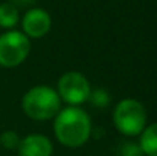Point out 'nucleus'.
<instances>
[{
	"label": "nucleus",
	"mask_w": 157,
	"mask_h": 156,
	"mask_svg": "<svg viewBox=\"0 0 157 156\" xmlns=\"http://www.w3.org/2000/svg\"><path fill=\"white\" fill-rule=\"evenodd\" d=\"M89 101H92V104H95L96 107H105L107 104L110 103V95L104 89H96V90L90 92Z\"/></svg>",
	"instance_id": "11"
},
{
	"label": "nucleus",
	"mask_w": 157,
	"mask_h": 156,
	"mask_svg": "<svg viewBox=\"0 0 157 156\" xmlns=\"http://www.w3.org/2000/svg\"><path fill=\"white\" fill-rule=\"evenodd\" d=\"M56 92L59 95V100H63L69 106H79L89 101L92 87H90L89 80L82 74L70 70L61 75Z\"/></svg>",
	"instance_id": "5"
},
{
	"label": "nucleus",
	"mask_w": 157,
	"mask_h": 156,
	"mask_svg": "<svg viewBox=\"0 0 157 156\" xmlns=\"http://www.w3.org/2000/svg\"><path fill=\"white\" fill-rule=\"evenodd\" d=\"M31 51L29 38L18 31H8L0 35V66L15 67L21 64Z\"/></svg>",
	"instance_id": "4"
},
{
	"label": "nucleus",
	"mask_w": 157,
	"mask_h": 156,
	"mask_svg": "<svg viewBox=\"0 0 157 156\" xmlns=\"http://www.w3.org/2000/svg\"><path fill=\"white\" fill-rule=\"evenodd\" d=\"M51 17L44 9L40 8H34L29 9L23 20H21V28H23V34L28 38H41L44 37L49 29H51Z\"/></svg>",
	"instance_id": "6"
},
{
	"label": "nucleus",
	"mask_w": 157,
	"mask_h": 156,
	"mask_svg": "<svg viewBox=\"0 0 157 156\" xmlns=\"http://www.w3.org/2000/svg\"><path fill=\"white\" fill-rule=\"evenodd\" d=\"M114 127L125 136H137L147 127V110L144 104L133 98L119 101L113 110Z\"/></svg>",
	"instance_id": "3"
},
{
	"label": "nucleus",
	"mask_w": 157,
	"mask_h": 156,
	"mask_svg": "<svg viewBox=\"0 0 157 156\" xmlns=\"http://www.w3.org/2000/svg\"><path fill=\"white\" fill-rule=\"evenodd\" d=\"M53 133L59 144L69 149L84 146L92 135V121L86 110L69 106L61 109L53 121Z\"/></svg>",
	"instance_id": "1"
},
{
	"label": "nucleus",
	"mask_w": 157,
	"mask_h": 156,
	"mask_svg": "<svg viewBox=\"0 0 157 156\" xmlns=\"http://www.w3.org/2000/svg\"><path fill=\"white\" fill-rule=\"evenodd\" d=\"M0 144L3 149H8V150H14L18 147L20 144V136L17 135V132L14 130H6L0 135Z\"/></svg>",
	"instance_id": "10"
},
{
	"label": "nucleus",
	"mask_w": 157,
	"mask_h": 156,
	"mask_svg": "<svg viewBox=\"0 0 157 156\" xmlns=\"http://www.w3.org/2000/svg\"><path fill=\"white\" fill-rule=\"evenodd\" d=\"M119 156H145L140 146L136 142H122L119 149Z\"/></svg>",
	"instance_id": "12"
},
{
	"label": "nucleus",
	"mask_w": 157,
	"mask_h": 156,
	"mask_svg": "<svg viewBox=\"0 0 157 156\" xmlns=\"http://www.w3.org/2000/svg\"><path fill=\"white\" fill-rule=\"evenodd\" d=\"M139 146L145 156H157V122L144 129Z\"/></svg>",
	"instance_id": "8"
},
{
	"label": "nucleus",
	"mask_w": 157,
	"mask_h": 156,
	"mask_svg": "<svg viewBox=\"0 0 157 156\" xmlns=\"http://www.w3.org/2000/svg\"><path fill=\"white\" fill-rule=\"evenodd\" d=\"M17 150L18 156H52L53 146L48 136L32 133L20 139Z\"/></svg>",
	"instance_id": "7"
},
{
	"label": "nucleus",
	"mask_w": 157,
	"mask_h": 156,
	"mask_svg": "<svg viewBox=\"0 0 157 156\" xmlns=\"http://www.w3.org/2000/svg\"><path fill=\"white\" fill-rule=\"evenodd\" d=\"M25 113L35 121H46L56 116L61 110L58 92L49 86H35L29 89L21 100Z\"/></svg>",
	"instance_id": "2"
},
{
	"label": "nucleus",
	"mask_w": 157,
	"mask_h": 156,
	"mask_svg": "<svg viewBox=\"0 0 157 156\" xmlns=\"http://www.w3.org/2000/svg\"><path fill=\"white\" fill-rule=\"evenodd\" d=\"M34 0H11V3L12 5H15V6H28V5H31Z\"/></svg>",
	"instance_id": "13"
},
{
	"label": "nucleus",
	"mask_w": 157,
	"mask_h": 156,
	"mask_svg": "<svg viewBox=\"0 0 157 156\" xmlns=\"http://www.w3.org/2000/svg\"><path fill=\"white\" fill-rule=\"evenodd\" d=\"M18 23V9L12 3H2L0 5V26L11 29Z\"/></svg>",
	"instance_id": "9"
}]
</instances>
